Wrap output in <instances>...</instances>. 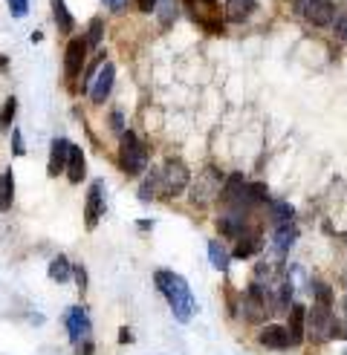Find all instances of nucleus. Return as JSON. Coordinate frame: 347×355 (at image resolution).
Instances as JSON below:
<instances>
[{
  "mask_svg": "<svg viewBox=\"0 0 347 355\" xmlns=\"http://www.w3.org/2000/svg\"><path fill=\"white\" fill-rule=\"evenodd\" d=\"M46 275H49V280H52V283H67L69 277H73V263H69L64 254H58L56 260L49 263Z\"/></svg>",
  "mask_w": 347,
  "mask_h": 355,
  "instance_id": "nucleus-20",
  "label": "nucleus"
},
{
  "mask_svg": "<svg viewBox=\"0 0 347 355\" xmlns=\"http://www.w3.org/2000/svg\"><path fill=\"white\" fill-rule=\"evenodd\" d=\"M298 12L312 26H333L336 21V9L330 0H298Z\"/></svg>",
  "mask_w": 347,
  "mask_h": 355,
  "instance_id": "nucleus-8",
  "label": "nucleus"
},
{
  "mask_svg": "<svg viewBox=\"0 0 347 355\" xmlns=\"http://www.w3.org/2000/svg\"><path fill=\"white\" fill-rule=\"evenodd\" d=\"M128 341H133V332L130 329H119V344H128Z\"/></svg>",
  "mask_w": 347,
  "mask_h": 355,
  "instance_id": "nucleus-36",
  "label": "nucleus"
},
{
  "mask_svg": "<svg viewBox=\"0 0 347 355\" xmlns=\"http://www.w3.org/2000/svg\"><path fill=\"white\" fill-rule=\"evenodd\" d=\"M136 6H139V12H153L160 6V0H136Z\"/></svg>",
  "mask_w": 347,
  "mask_h": 355,
  "instance_id": "nucleus-34",
  "label": "nucleus"
},
{
  "mask_svg": "<svg viewBox=\"0 0 347 355\" xmlns=\"http://www.w3.org/2000/svg\"><path fill=\"white\" fill-rule=\"evenodd\" d=\"M73 277H76L78 295H84L87 292V269H84V266H73Z\"/></svg>",
  "mask_w": 347,
  "mask_h": 355,
  "instance_id": "nucleus-29",
  "label": "nucleus"
},
{
  "mask_svg": "<svg viewBox=\"0 0 347 355\" xmlns=\"http://www.w3.org/2000/svg\"><path fill=\"white\" fill-rule=\"evenodd\" d=\"M160 185H162V171H151L142 180V185H139V200H142V202L153 200L156 193H160Z\"/></svg>",
  "mask_w": 347,
  "mask_h": 355,
  "instance_id": "nucleus-22",
  "label": "nucleus"
},
{
  "mask_svg": "<svg viewBox=\"0 0 347 355\" xmlns=\"http://www.w3.org/2000/svg\"><path fill=\"white\" fill-rule=\"evenodd\" d=\"M260 245H264V240H260V234H246V237H240L237 248H235V254L237 260H249L255 254H260Z\"/></svg>",
  "mask_w": 347,
  "mask_h": 355,
  "instance_id": "nucleus-18",
  "label": "nucleus"
},
{
  "mask_svg": "<svg viewBox=\"0 0 347 355\" xmlns=\"http://www.w3.org/2000/svg\"><path fill=\"white\" fill-rule=\"evenodd\" d=\"M104 3H108L113 12H119V9H125V3H128V0H104Z\"/></svg>",
  "mask_w": 347,
  "mask_h": 355,
  "instance_id": "nucleus-37",
  "label": "nucleus"
},
{
  "mask_svg": "<svg viewBox=\"0 0 347 355\" xmlns=\"http://www.w3.org/2000/svg\"><path fill=\"white\" fill-rule=\"evenodd\" d=\"M12 150H15L17 156H24V153H26V148H24V139H21V130H17V128L12 130Z\"/></svg>",
  "mask_w": 347,
  "mask_h": 355,
  "instance_id": "nucleus-31",
  "label": "nucleus"
},
{
  "mask_svg": "<svg viewBox=\"0 0 347 355\" xmlns=\"http://www.w3.org/2000/svg\"><path fill=\"white\" fill-rule=\"evenodd\" d=\"M52 15H56V26H58L61 35H69V32H73L76 21H73V12L67 9L64 0H52Z\"/></svg>",
  "mask_w": 347,
  "mask_h": 355,
  "instance_id": "nucleus-19",
  "label": "nucleus"
},
{
  "mask_svg": "<svg viewBox=\"0 0 347 355\" xmlns=\"http://www.w3.org/2000/svg\"><path fill=\"white\" fill-rule=\"evenodd\" d=\"M110 128H113L116 133H125V119H121V113H119V110H113V113H110Z\"/></svg>",
  "mask_w": 347,
  "mask_h": 355,
  "instance_id": "nucleus-32",
  "label": "nucleus"
},
{
  "mask_svg": "<svg viewBox=\"0 0 347 355\" xmlns=\"http://www.w3.org/2000/svg\"><path fill=\"white\" fill-rule=\"evenodd\" d=\"M64 329H67V338L76 349L87 341H93V324H90V315H87L84 306H69L64 312Z\"/></svg>",
  "mask_w": 347,
  "mask_h": 355,
  "instance_id": "nucleus-3",
  "label": "nucleus"
},
{
  "mask_svg": "<svg viewBox=\"0 0 347 355\" xmlns=\"http://www.w3.org/2000/svg\"><path fill=\"white\" fill-rule=\"evenodd\" d=\"M84 64H87V41L84 38H73L67 44V52H64V73H67V78L69 81L78 78Z\"/></svg>",
  "mask_w": 347,
  "mask_h": 355,
  "instance_id": "nucleus-10",
  "label": "nucleus"
},
{
  "mask_svg": "<svg viewBox=\"0 0 347 355\" xmlns=\"http://www.w3.org/2000/svg\"><path fill=\"white\" fill-rule=\"evenodd\" d=\"M312 292H316V304L333 306V292H330V286H324V283H312Z\"/></svg>",
  "mask_w": 347,
  "mask_h": 355,
  "instance_id": "nucleus-27",
  "label": "nucleus"
},
{
  "mask_svg": "<svg viewBox=\"0 0 347 355\" xmlns=\"http://www.w3.org/2000/svg\"><path fill=\"white\" fill-rule=\"evenodd\" d=\"M6 3H9V12L15 17H24L29 12V0H6Z\"/></svg>",
  "mask_w": 347,
  "mask_h": 355,
  "instance_id": "nucleus-30",
  "label": "nucleus"
},
{
  "mask_svg": "<svg viewBox=\"0 0 347 355\" xmlns=\"http://www.w3.org/2000/svg\"><path fill=\"white\" fill-rule=\"evenodd\" d=\"M333 306H321V304H312L307 309V329L312 335V341H330L333 338Z\"/></svg>",
  "mask_w": 347,
  "mask_h": 355,
  "instance_id": "nucleus-4",
  "label": "nucleus"
},
{
  "mask_svg": "<svg viewBox=\"0 0 347 355\" xmlns=\"http://www.w3.org/2000/svg\"><path fill=\"white\" fill-rule=\"evenodd\" d=\"M220 188H223V173L217 171V168H205L203 173H200V180H197V185L191 188V202L194 205H208L214 197H220Z\"/></svg>",
  "mask_w": 347,
  "mask_h": 355,
  "instance_id": "nucleus-5",
  "label": "nucleus"
},
{
  "mask_svg": "<svg viewBox=\"0 0 347 355\" xmlns=\"http://www.w3.org/2000/svg\"><path fill=\"white\" fill-rule=\"evenodd\" d=\"M153 283H156V289L165 295V300H168V306H171L174 318H177L180 324H188L191 318H194V295H191L185 277L160 269V272L153 275Z\"/></svg>",
  "mask_w": 347,
  "mask_h": 355,
  "instance_id": "nucleus-1",
  "label": "nucleus"
},
{
  "mask_svg": "<svg viewBox=\"0 0 347 355\" xmlns=\"http://www.w3.org/2000/svg\"><path fill=\"white\" fill-rule=\"evenodd\" d=\"M255 9H257L255 0H226V15H229L232 24L246 21V17H249Z\"/></svg>",
  "mask_w": 347,
  "mask_h": 355,
  "instance_id": "nucleus-17",
  "label": "nucleus"
},
{
  "mask_svg": "<svg viewBox=\"0 0 347 355\" xmlns=\"http://www.w3.org/2000/svg\"><path fill=\"white\" fill-rule=\"evenodd\" d=\"M67 153H69V141L67 139H52V148H49V165H46V173L49 176H58L67 171Z\"/></svg>",
  "mask_w": 347,
  "mask_h": 355,
  "instance_id": "nucleus-14",
  "label": "nucleus"
},
{
  "mask_svg": "<svg viewBox=\"0 0 347 355\" xmlns=\"http://www.w3.org/2000/svg\"><path fill=\"white\" fill-rule=\"evenodd\" d=\"M208 260H212V266H214L217 272H229V260H232V254L223 248V243L212 240V243H208Z\"/></svg>",
  "mask_w": 347,
  "mask_h": 355,
  "instance_id": "nucleus-23",
  "label": "nucleus"
},
{
  "mask_svg": "<svg viewBox=\"0 0 347 355\" xmlns=\"http://www.w3.org/2000/svg\"><path fill=\"white\" fill-rule=\"evenodd\" d=\"M292 217H295L292 205H287V202H272V208H269L272 225H287V223H292Z\"/></svg>",
  "mask_w": 347,
  "mask_h": 355,
  "instance_id": "nucleus-24",
  "label": "nucleus"
},
{
  "mask_svg": "<svg viewBox=\"0 0 347 355\" xmlns=\"http://www.w3.org/2000/svg\"><path fill=\"white\" fill-rule=\"evenodd\" d=\"M101 217H104V182L96 180L90 185V191H87V202H84V223H87V228L93 232Z\"/></svg>",
  "mask_w": 347,
  "mask_h": 355,
  "instance_id": "nucleus-9",
  "label": "nucleus"
},
{
  "mask_svg": "<svg viewBox=\"0 0 347 355\" xmlns=\"http://www.w3.org/2000/svg\"><path fill=\"white\" fill-rule=\"evenodd\" d=\"M119 162H121V171L128 176H136L148 168V148L142 145V139L136 133L125 130L121 133V145H119Z\"/></svg>",
  "mask_w": 347,
  "mask_h": 355,
  "instance_id": "nucleus-2",
  "label": "nucleus"
},
{
  "mask_svg": "<svg viewBox=\"0 0 347 355\" xmlns=\"http://www.w3.org/2000/svg\"><path fill=\"white\" fill-rule=\"evenodd\" d=\"M15 110H17V98H6L3 110H0V130H9L12 128V119H15Z\"/></svg>",
  "mask_w": 347,
  "mask_h": 355,
  "instance_id": "nucleus-26",
  "label": "nucleus"
},
{
  "mask_svg": "<svg viewBox=\"0 0 347 355\" xmlns=\"http://www.w3.org/2000/svg\"><path fill=\"white\" fill-rule=\"evenodd\" d=\"M96 352V344L93 341H87V344H81L78 349H76V355H93Z\"/></svg>",
  "mask_w": 347,
  "mask_h": 355,
  "instance_id": "nucleus-35",
  "label": "nucleus"
},
{
  "mask_svg": "<svg viewBox=\"0 0 347 355\" xmlns=\"http://www.w3.org/2000/svg\"><path fill=\"white\" fill-rule=\"evenodd\" d=\"M101 17H93L90 21V32L84 35V41H87V46H99V41H101Z\"/></svg>",
  "mask_w": 347,
  "mask_h": 355,
  "instance_id": "nucleus-28",
  "label": "nucleus"
},
{
  "mask_svg": "<svg viewBox=\"0 0 347 355\" xmlns=\"http://www.w3.org/2000/svg\"><path fill=\"white\" fill-rule=\"evenodd\" d=\"M304 329H307V309H304L301 304H292V306H289V327H287L289 344H292V347L304 344Z\"/></svg>",
  "mask_w": 347,
  "mask_h": 355,
  "instance_id": "nucleus-13",
  "label": "nucleus"
},
{
  "mask_svg": "<svg viewBox=\"0 0 347 355\" xmlns=\"http://www.w3.org/2000/svg\"><path fill=\"white\" fill-rule=\"evenodd\" d=\"M295 240H298V228H295L292 223L275 225V232H272V248H275L278 254H287L289 248L295 245Z\"/></svg>",
  "mask_w": 347,
  "mask_h": 355,
  "instance_id": "nucleus-15",
  "label": "nucleus"
},
{
  "mask_svg": "<svg viewBox=\"0 0 347 355\" xmlns=\"http://www.w3.org/2000/svg\"><path fill=\"white\" fill-rule=\"evenodd\" d=\"M6 67H9V61H6L3 55H0V69H6Z\"/></svg>",
  "mask_w": 347,
  "mask_h": 355,
  "instance_id": "nucleus-38",
  "label": "nucleus"
},
{
  "mask_svg": "<svg viewBox=\"0 0 347 355\" xmlns=\"http://www.w3.org/2000/svg\"><path fill=\"white\" fill-rule=\"evenodd\" d=\"M67 180L78 185L84 180V173H87V165H84V150L76 148V145H69V153H67Z\"/></svg>",
  "mask_w": 347,
  "mask_h": 355,
  "instance_id": "nucleus-16",
  "label": "nucleus"
},
{
  "mask_svg": "<svg viewBox=\"0 0 347 355\" xmlns=\"http://www.w3.org/2000/svg\"><path fill=\"white\" fill-rule=\"evenodd\" d=\"M113 81H116V67H113V64H104L101 73H99V78H96V84L90 87L93 104H104V98H108L110 90H113Z\"/></svg>",
  "mask_w": 347,
  "mask_h": 355,
  "instance_id": "nucleus-12",
  "label": "nucleus"
},
{
  "mask_svg": "<svg viewBox=\"0 0 347 355\" xmlns=\"http://www.w3.org/2000/svg\"><path fill=\"white\" fill-rule=\"evenodd\" d=\"M243 318L249 324H264L269 318V304H266V289L252 283L246 289V297H243Z\"/></svg>",
  "mask_w": 347,
  "mask_h": 355,
  "instance_id": "nucleus-7",
  "label": "nucleus"
},
{
  "mask_svg": "<svg viewBox=\"0 0 347 355\" xmlns=\"http://www.w3.org/2000/svg\"><path fill=\"white\" fill-rule=\"evenodd\" d=\"M333 26H336V35H339V38H341V41H347V15H341Z\"/></svg>",
  "mask_w": 347,
  "mask_h": 355,
  "instance_id": "nucleus-33",
  "label": "nucleus"
},
{
  "mask_svg": "<svg viewBox=\"0 0 347 355\" xmlns=\"http://www.w3.org/2000/svg\"><path fill=\"white\" fill-rule=\"evenodd\" d=\"M257 344L266 347V349H275V352H284V349L292 347L289 344V332H287L284 324H266L257 335Z\"/></svg>",
  "mask_w": 347,
  "mask_h": 355,
  "instance_id": "nucleus-11",
  "label": "nucleus"
},
{
  "mask_svg": "<svg viewBox=\"0 0 347 355\" xmlns=\"http://www.w3.org/2000/svg\"><path fill=\"white\" fill-rule=\"evenodd\" d=\"M191 185V173L180 159H168L162 168V191L165 197H180V193Z\"/></svg>",
  "mask_w": 347,
  "mask_h": 355,
  "instance_id": "nucleus-6",
  "label": "nucleus"
},
{
  "mask_svg": "<svg viewBox=\"0 0 347 355\" xmlns=\"http://www.w3.org/2000/svg\"><path fill=\"white\" fill-rule=\"evenodd\" d=\"M246 200H249V208H252V205H264V202L269 200L266 185H264V182H252V185H246Z\"/></svg>",
  "mask_w": 347,
  "mask_h": 355,
  "instance_id": "nucleus-25",
  "label": "nucleus"
},
{
  "mask_svg": "<svg viewBox=\"0 0 347 355\" xmlns=\"http://www.w3.org/2000/svg\"><path fill=\"white\" fill-rule=\"evenodd\" d=\"M15 202V173L3 171L0 173V211H9Z\"/></svg>",
  "mask_w": 347,
  "mask_h": 355,
  "instance_id": "nucleus-21",
  "label": "nucleus"
}]
</instances>
